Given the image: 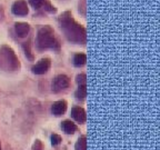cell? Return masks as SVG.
<instances>
[{
    "instance_id": "cell-1",
    "label": "cell",
    "mask_w": 160,
    "mask_h": 150,
    "mask_svg": "<svg viewBox=\"0 0 160 150\" xmlns=\"http://www.w3.org/2000/svg\"><path fill=\"white\" fill-rule=\"evenodd\" d=\"M58 21H59L60 28L69 41L75 43H86V38H87L86 29L78 22H76L71 13L68 11L62 13L59 17Z\"/></svg>"
},
{
    "instance_id": "cell-2",
    "label": "cell",
    "mask_w": 160,
    "mask_h": 150,
    "mask_svg": "<svg viewBox=\"0 0 160 150\" xmlns=\"http://www.w3.org/2000/svg\"><path fill=\"white\" fill-rule=\"evenodd\" d=\"M36 45L38 50H46V49H59L60 43L55 37V32L51 27L45 26L38 30Z\"/></svg>"
},
{
    "instance_id": "cell-3",
    "label": "cell",
    "mask_w": 160,
    "mask_h": 150,
    "mask_svg": "<svg viewBox=\"0 0 160 150\" xmlns=\"http://www.w3.org/2000/svg\"><path fill=\"white\" fill-rule=\"evenodd\" d=\"M20 68V62L11 48L2 46L0 48V69L15 71Z\"/></svg>"
},
{
    "instance_id": "cell-4",
    "label": "cell",
    "mask_w": 160,
    "mask_h": 150,
    "mask_svg": "<svg viewBox=\"0 0 160 150\" xmlns=\"http://www.w3.org/2000/svg\"><path fill=\"white\" fill-rule=\"evenodd\" d=\"M69 83H70V80L67 76L58 75L57 77L53 79L52 85H51V89H52V91L56 93L61 92V91H63V90H66L69 87Z\"/></svg>"
},
{
    "instance_id": "cell-5",
    "label": "cell",
    "mask_w": 160,
    "mask_h": 150,
    "mask_svg": "<svg viewBox=\"0 0 160 150\" xmlns=\"http://www.w3.org/2000/svg\"><path fill=\"white\" fill-rule=\"evenodd\" d=\"M28 1H29L30 6L35 10L43 9L47 12H51V13H55L57 11V9L50 3L49 0H28Z\"/></svg>"
},
{
    "instance_id": "cell-6",
    "label": "cell",
    "mask_w": 160,
    "mask_h": 150,
    "mask_svg": "<svg viewBox=\"0 0 160 150\" xmlns=\"http://www.w3.org/2000/svg\"><path fill=\"white\" fill-rule=\"evenodd\" d=\"M11 11L15 16H19V17H23V16H27L29 12V9H28L27 2L25 0H18L12 5L11 8Z\"/></svg>"
},
{
    "instance_id": "cell-7",
    "label": "cell",
    "mask_w": 160,
    "mask_h": 150,
    "mask_svg": "<svg viewBox=\"0 0 160 150\" xmlns=\"http://www.w3.org/2000/svg\"><path fill=\"white\" fill-rule=\"evenodd\" d=\"M50 65H51V61L48 58L39 60L32 67V72L36 73V75H43V73H46L49 70Z\"/></svg>"
},
{
    "instance_id": "cell-8",
    "label": "cell",
    "mask_w": 160,
    "mask_h": 150,
    "mask_svg": "<svg viewBox=\"0 0 160 150\" xmlns=\"http://www.w3.org/2000/svg\"><path fill=\"white\" fill-rule=\"evenodd\" d=\"M71 116L79 123H83L86 121V119H87L86 111L81 107H73L72 110H71Z\"/></svg>"
},
{
    "instance_id": "cell-9",
    "label": "cell",
    "mask_w": 160,
    "mask_h": 150,
    "mask_svg": "<svg viewBox=\"0 0 160 150\" xmlns=\"http://www.w3.org/2000/svg\"><path fill=\"white\" fill-rule=\"evenodd\" d=\"M15 31L19 38H25L30 31V26L26 22H17L15 25Z\"/></svg>"
},
{
    "instance_id": "cell-10",
    "label": "cell",
    "mask_w": 160,
    "mask_h": 150,
    "mask_svg": "<svg viewBox=\"0 0 160 150\" xmlns=\"http://www.w3.org/2000/svg\"><path fill=\"white\" fill-rule=\"evenodd\" d=\"M66 110H67V102L65 100L56 101L51 107V111L55 116H61L62 113L66 112Z\"/></svg>"
},
{
    "instance_id": "cell-11",
    "label": "cell",
    "mask_w": 160,
    "mask_h": 150,
    "mask_svg": "<svg viewBox=\"0 0 160 150\" xmlns=\"http://www.w3.org/2000/svg\"><path fill=\"white\" fill-rule=\"evenodd\" d=\"M61 128H62L63 131L66 133H68V135H71V133H73L77 130V126L72 121H70V120H65L62 122V125H61Z\"/></svg>"
},
{
    "instance_id": "cell-12",
    "label": "cell",
    "mask_w": 160,
    "mask_h": 150,
    "mask_svg": "<svg viewBox=\"0 0 160 150\" xmlns=\"http://www.w3.org/2000/svg\"><path fill=\"white\" fill-rule=\"evenodd\" d=\"M87 62V56L85 53H77L73 57V65L76 67H82Z\"/></svg>"
},
{
    "instance_id": "cell-13",
    "label": "cell",
    "mask_w": 160,
    "mask_h": 150,
    "mask_svg": "<svg viewBox=\"0 0 160 150\" xmlns=\"http://www.w3.org/2000/svg\"><path fill=\"white\" fill-rule=\"evenodd\" d=\"M76 97L80 100L86 99V97H87V85H79L77 91H76Z\"/></svg>"
},
{
    "instance_id": "cell-14",
    "label": "cell",
    "mask_w": 160,
    "mask_h": 150,
    "mask_svg": "<svg viewBox=\"0 0 160 150\" xmlns=\"http://www.w3.org/2000/svg\"><path fill=\"white\" fill-rule=\"evenodd\" d=\"M76 150H87V138L85 136L80 137L76 143Z\"/></svg>"
},
{
    "instance_id": "cell-15",
    "label": "cell",
    "mask_w": 160,
    "mask_h": 150,
    "mask_svg": "<svg viewBox=\"0 0 160 150\" xmlns=\"http://www.w3.org/2000/svg\"><path fill=\"white\" fill-rule=\"evenodd\" d=\"M23 47V50H25V53L30 60H33V56L31 53V50H30V42H25L22 45Z\"/></svg>"
},
{
    "instance_id": "cell-16",
    "label": "cell",
    "mask_w": 160,
    "mask_h": 150,
    "mask_svg": "<svg viewBox=\"0 0 160 150\" xmlns=\"http://www.w3.org/2000/svg\"><path fill=\"white\" fill-rule=\"evenodd\" d=\"M76 81H77L78 86L79 85H87V76H86L85 73H80V75L77 76Z\"/></svg>"
},
{
    "instance_id": "cell-17",
    "label": "cell",
    "mask_w": 160,
    "mask_h": 150,
    "mask_svg": "<svg viewBox=\"0 0 160 150\" xmlns=\"http://www.w3.org/2000/svg\"><path fill=\"white\" fill-rule=\"evenodd\" d=\"M61 142V137H60L59 135H52L51 136V143H52V146H58L59 143Z\"/></svg>"
},
{
    "instance_id": "cell-18",
    "label": "cell",
    "mask_w": 160,
    "mask_h": 150,
    "mask_svg": "<svg viewBox=\"0 0 160 150\" xmlns=\"http://www.w3.org/2000/svg\"><path fill=\"white\" fill-rule=\"evenodd\" d=\"M82 9V15H86V0H80L79 1V10Z\"/></svg>"
},
{
    "instance_id": "cell-19",
    "label": "cell",
    "mask_w": 160,
    "mask_h": 150,
    "mask_svg": "<svg viewBox=\"0 0 160 150\" xmlns=\"http://www.w3.org/2000/svg\"><path fill=\"white\" fill-rule=\"evenodd\" d=\"M33 150H42V145H41V142H40L39 140L36 141L35 146H33Z\"/></svg>"
},
{
    "instance_id": "cell-20",
    "label": "cell",
    "mask_w": 160,
    "mask_h": 150,
    "mask_svg": "<svg viewBox=\"0 0 160 150\" xmlns=\"http://www.w3.org/2000/svg\"><path fill=\"white\" fill-rule=\"evenodd\" d=\"M3 19V9L2 7L0 6V20H2Z\"/></svg>"
},
{
    "instance_id": "cell-21",
    "label": "cell",
    "mask_w": 160,
    "mask_h": 150,
    "mask_svg": "<svg viewBox=\"0 0 160 150\" xmlns=\"http://www.w3.org/2000/svg\"><path fill=\"white\" fill-rule=\"evenodd\" d=\"M0 150H1V147H0Z\"/></svg>"
}]
</instances>
